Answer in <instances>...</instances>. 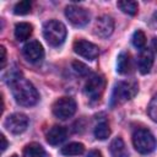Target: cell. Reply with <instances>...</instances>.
Segmentation results:
<instances>
[{
  "label": "cell",
  "mask_w": 157,
  "mask_h": 157,
  "mask_svg": "<svg viewBox=\"0 0 157 157\" xmlns=\"http://www.w3.org/2000/svg\"><path fill=\"white\" fill-rule=\"evenodd\" d=\"M9 85L11 87L12 96L17 104L23 107H31L38 102L39 94L36 87L28 80L23 78L20 74L11 75Z\"/></svg>",
  "instance_id": "obj_1"
},
{
  "label": "cell",
  "mask_w": 157,
  "mask_h": 157,
  "mask_svg": "<svg viewBox=\"0 0 157 157\" xmlns=\"http://www.w3.org/2000/svg\"><path fill=\"white\" fill-rule=\"evenodd\" d=\"M139 91V85L135 81H120L118 82L112 92L110 105H120L128 101H130Z\"/></svg>",
  "instance_id": "obj_2"
},
{
  "label": "cell",
  "mask_w": 157,
  "mask_h": 157,
  "mask_svg": "<svg viewBox=\"0 0 157 157\" xmlns=\"http://www.w3.org/2000/svg\"><path fill=\"white\" fill-rule=\"evenodd\" d=\"M43 36L48 44L59 47L66 38V27L64 23L56 20H49L43 25Z\"/></svg>",
  "instance_id": "obj_3"
},
{
  "label": "cell",
  "mask_w": 157,
  "mask_h": 157,
  "mask_svg": "<svg viewBox=\"0 0 157 157\" xmlns=\"http://www.w3.org/2000/svg\"><path fill=\"white\" fill-rule=\"evenodd\" d=\"M132 144L137 152L151 153L156 148V139L147 129H137L132 134Z\"/></svg>",
  "instance_id": "obj_4"
},
{
  "label": "cell",
  "mask_w": 157,
  "mask_h": 157,
  "mask_svg": "<svg viewBox=\"0 0 157 157\" xmlns=\"http://www.w3.org/2000/svg\"><path fill=\"white\" fill-rule=\"evenodd\" d=\"M105 88V78L99 75L94 74L90 76L85 83V93L91 101H98Z\"/></svg>",
  "instance_id": "obj_5"
},
{
  "label": "cell",
  "mask_w": 157,
  "mask_h": 157,
  "mask_svg": "<svg viewBox=\"0 0 157 157\" xmlns=\"http://www.w3.org/2000/svg\"><path fill=\"white\" fill-rule=\"evenodd\" d=\"M76 102L71 97H61L56 99L53 104V114L61 120H65L72 117L76 112Z\"/></svg>",
  "instance_id": "obj_6"
},
{
  "label": "cell",
  "mask_w": 157,
  "mask_h": 157,
  "mask_svg": "<svg viewBox=\"0 0 157 157\" xmlns=\"http://www.w3.org/2000/svg\"><path fill=\"white\" fill-rule=\"evenodd\" d=\"M65 16L74 26H77V27H82L87 25L90 21L88 10L78 5H69L65 9Z\"/></svg>",
  "instance_id": "obj_7"
},
{
  "label": "cell",
  "mask_w": 157,
  "mask_h": 157,
  "mask_svg": "<svg viewBox=\"0 0 157 157\" xmlns=\"http://www.w3.org/2000/svg\"><path fill=\"white\" fill-rule=\"evenodd\" d=\"M28 118L23 113H13L5 119V128L12 134H21L28 126Z\"/></svg>",
  "instance_id": "obj_8"
},
{
  "label": "cell",
  "mask_w": 157,
  "mask_h": 157,
  "mask_svg": "<svg viewBox=\"0 0 157 157\" xmlns=\"http://www.w3.org/2000/svg\"><path fill=\"white\" fill-rule=\"evenodd\" d=\"M74 52L76 54H78L80 56L88 59V60L96 59L99 54L98 47L88 40H85V39H78L74 43Z\"/></svg>",
  "instance_id": "obj_9"
},
{
  "label": "cell",
  "mask_w": 157,
  "mask_h": 157,
  "mask_svg": "<svg viewBox=\"0 0 157 157\" xmlns=\"http://www.w3.org/2000/svg\"><path fill=\"white\" fill-rule=\"evenodd\" d=\"M22 53L29 63H39L44 58V49L38 40L27 42L22 48Z\"/></svg>",
  "instance_id": "obj_10"
},
{
  "label": "cell",
  "mask_w": 157,
  "mask_h": 157,
  "mask_svg": "<svg viewBox=\"0 0 157 157\" xmlns=\"http://www.w3.org/2000/svg\"><path fill=\"white\" fill-rule=\"evenodd\" d=\"M114 31V20L108 16L103 15L97 18L94 23V33L101 38H108Z\"/></svg>",
  "instance_id": "obj_11"
},
{
  "label": "cell",
  "mask_w": 157,
  "mask_h": 157,
  "mask_svg": "<svg viewBox=\"0 0 157 157\" xmlns=\"http://www.w3.org/2000/svg\"><path fill=\"white\" fill-rule=\"evenodd\" d=\"M153 53L148 48H144L140 50V54L137 56V67L141 74L150 72L152 65H153Z\"/></svg>",
  "instance_id": "obj_12"
},
{
  "label": "cell",
  "mask_w": 157,
  "mask_h": 157,
  "mask_svg": "<svg viewBox=\"0 0 157 157\" xmlns=\"http://www.w3.org/2000/svg\"><path fill=\"white\" fill-rule=\"evenodd\" d=\"M66 136H67V131L64 126L54 125L47 132V141H48V144L55 146V145H59L63 141H65Z\"/></svg>",
  "instance_id": "obj_13"
},
{
  "label": "cell",
  "mask_w": 157,
  "mask_h": 157,
  "mask_svg": "<svg viewBox=\"0 0 157 157\" xmlns=\"http://www.w3.org/2000/svg\"><path fill=\"white\" fill-rule=\"evenodd\" d=\"M109 151L113 157H128V150L121 137H115L109 145Z\"/></svg>",
  "instance_id": "obj_14"
},
{
  "label": "cell",
  "mask_w": 157,
  "mask_h": 157,
  "mask_svg": "<svg viewBox=\"0 0 157 157\" xmlns=\"http://www.w3.org/2000/svg\"><path fill=\"white\" fill-rule=\"evenodd\" d=\"M117 71L121 75H125L128 72L131 71V59L129 53L121 52L118 55V60H117Z\"/></svg>",
  "instance_id": "obj_15"
},
{
  "label": "cell",
  "mask_w": 157,
  "mask_h": 157,
  "mask_svg": "<svg viewBox=\"0 0 157 157\" xmlns=\"http://www.w3.org/2000/svg\"><path fill=\"white\" fill-rule=\"evenodd\" d=\"M32 29L33 27L28 22H20L15 26V38L20 42L26 40L32 34Z\"/></svg>",
  "instance_id": "obj_16"
},
{
  "label": "cell",
  "mask_w": 157,
  "mask_h": 157,
  "mask_svg": "<svg viewBox=\"0 0 157 157\" xmlns=\"http://www.w3.org/2000/svg\"><path fill=\"white\" fill-rule=\"evenodd\" d=\"M23 157H45V151L39 144L32 142L25 147Z\"/></svg>",
  "instance_id": "obj_17"
},
{
  "label": "cell",
  "mask_w": 157,
  "mask_h": 157,
  "mask_svg": "<svg viewBox=\"0 0 157 157\" xmlns=\"http://www.w3.org/2000/svg\"><path fill=\"white\" fill-rule=\"evenodd\" d=\"M85 152V146L81 142H71L61 148V153L64 156L71 157V156H78Z\"/></svg>",
  "instance_id": "obj_18"
},
{
  "label": "cell",
  "mask_w": 157,
  "mask_h": 157,
  "mask_svg": "<svg viewBox=\"0 0 157 157\" xmlns=\"http://www.w3.org/2000/svg\"><path fill=\"white\" fill-rule=\"evenodd\" d=\"M117 5L124 13H128V15H135L139 9L137 2L131 0H120L117 2Z\"/></svg>",
  "instance_id": "obj_19"
},
{
  "label": "cell",
  "mask_w": 157,
  "mask_h": 157,
  "mask_svg": "<svg viewBox=\"0 0 157 157\" xmlns=\"http://www.w3.org/2000/svg\"><path fill=\"white\" fill-rule=\"evenodd\" d=\"M109 135H110V128H109V125L105 121H102V123L96 125V128H94V136L98 140H105V139L109 137Z\"/></svg>",
  "instance_id": "obj_20"
},
{
  "label": "cell",
  "mask_w": 157,
  "mask_h": 157,
  "mask_svg": "<svg viewBox=\"0 0 157 157\" xmlns=\"http://www.w3.org/2000/svg\"><path fill=\"white\" fill-rule=\"evenodd\" d=\"M132 44L134 47H136L137 49H144L145 44H146V36L141 29H137L132 34Z\"/></svg>",
  "instance_id": "obj_21"
},
{
  "label": "cell",
  "mask_w": 157,
  "mask_h": 157,
  "mask_svg": "<svg viewBox=\"0 0 157 157\" xmlns=\"http://www.w3.org/2000/svg\"><path fill=\"white\" fill-rule=\"evenodd\" d=\"M31 9H32V4L31 1L28 0H23V1H20L15 5L13 7V12L16 15H27L28 12H31Z\"/></svg>",
  "instance_id": "obj_22"
},
{
  "label": "cell",
  "mask_w": 157,
  "mask_h": 157,
  "mask_svg": "<svg viewBox=\"0 0 157 157\" xmlns=\"http://www.w3.org/2000/svg\"><path fill=\"white\" fill-rule=\"evenodd\" d=\"M72 67H74L75 72L78 74L80 76H86V75L90 74V69L83 63H81V61H77V60L72 61Z\"/></svg>",
  "instance_id": "obj_23"
},
{
  "label": "cell",
  "mask_w": 157,
  "mask_h": 157,
  "mask_svg": "<svg viewBox=\"0 0 157 157\" xmlns=\"http://www.w3.org/2000/svg\"><path fill=\"white\" fill-rule=\"evenodd\" d=\"M147 112H148L150 118H151L153 121L157 123V94L151 99V102H150V104H148Z\"/></svg>",
  "instance_id": "obj_24"
},
{
  "label": "cell",
  "mask_w": 157,
  "mask_h": 157,
  "mask_svg": "<svg viewBox=\"0 0 157 157\" xmlns=\"http://www.w3.org/2000/svg\"><path fill=\"white\" fill-rule=\"evenodd\" d=\"M0 52H1V69L5 67V63H6V49L4 45L0 47Z\"/></svg>",
  "instance_id": "obj_25"
},
{
  "label": "cell",
  "mask_w": 157,
  "mask_h": 157,
  "mask_svg": "<svg viewBox=\"0 0 157 157\" xmlns=\"http://www.w3.org/2000/svg\"><path fill=\"white\" fill-rule=\"evenodd\" d=\"M87 157H103V156H102L101 151H98V150H92V151L88 152Z\"/></svg>",
  "instance_id": "obj_26"
},
{
  "label": "cell",
  "mask_w": 157,
  "mask_h": 157,
  "mask_svg": "<svg viewBox=\"0 0 157 157\" xmlns=\"http://www.w3.org/2000/svg\"><path fill=\"white\" fill-rule=\"evenodd\" d=\"M6 147H7V141H6L5 136H4V135H1V151H5V150H6Z\"/></svg>",
  "instance_id": "obj_27"
},
{
  "label": "cell",
  "mask_w": 157,
  "mask_h": 157,
  "mask_svg": "<svg viewBox=\"0 0 157 157\" xmlns=\"http://www.w3.org/2000/svg\"><path fill=\"white\" fill-rule=\"evenodd\" d=\"M152 23L157 27V11L153 13V16H152Z\"/></svg>",
  "instance_id": "obj_28"
},
{
  "label": "cell",
  "mask_w": 157,
  "mask_h": 157,
  "mask_svg": "<svg viewBox=\"0 0 157 157\" xmlns=\"http://www.w3.org/2000/svg\"><path fill=\"white\" fill-rule=\"evenodd\" d=\"M152 45H153V48H155L156 52H157V38H153V40H152Z\"/></svg>",
  "instance_id": "obj_29"
},
{
  "label": "cell",
  "mask_w": 157,
  "mask_h": 157,
  "mask_svg": "<svg viewBox=\"0 0 157 157\" xmlns=\"http://www.w3.org/2000/svg\"><path fill=\"white\" fill-rule=\"evenodd\" d=\"M11 157H17V156H16V155H12V156H11Z\"/></svg>",
  "instance_id": "obj_30"
}]
</instances>
